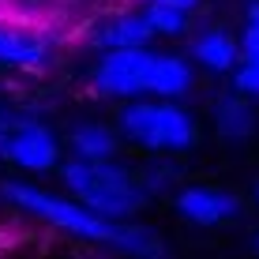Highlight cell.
I'll list each match as a JSON object with an SVG mask.
<instances>
[{"mask_svg": "<svg viewBox=\"0 0 259 259\" xmlns=\"http://www.w3.org/2000/svg\"><path fill=\"white\" fill-rule=\"evenodd\" d=\"M244 34L259 38V0H248V8H244Z\"/></svg>", "mask_w": 259, "mask_h": 259, "instance_id": "17", "label": "cell"}, {"mask_svg": "<svg viewBox=\"0 0 259 259\" xmlns=\"http://www.w3.org/2000/svg\"><path fill=\"white\" fill-rule=\"evenodd\" d=\"M117 136L139 150H150V154H184V150L195 147L199 128H195V117L181 102L139 98V102L120 105Z\"/></svg>", "mask_w": 259, "mask_h": 259, "instance_id": "3", "label": "cell"}, {"mask_svg": "<svg viewBox=\"0 0 259 259\" xmlns=\"http://www.w3.org/2000/svg\"><path fill=\"white\" fill-rule=\"evenodd\" d=\"M68 150L75 162H117L120 136L113 124L102 120H83L68 132Z\"/></svg>", "mask_w": 259, "mask_h": 259, "instance_id": "10", "label": "cell"}, {"mask_svg": "<svg viewBox=\"0 0 259 259\" xmlns=\"http://www.w3.org/2000/svg\"><path fill=\"white\" fill-rule=\"evenodd\" d=\"M0 158L23 173H53L64 162V147L49 124L0 113Z\"/></svg>", "mask_w": 259, "mask_h": 259, "instance_id": "4", "label": "cell"}, {"mask_svg": "<svg viewBox=\"0 0 259 259\" xmlns=\"http://www.w3.org/2000/svg\"><path fill=\"white\" fill-rule=\"evenodd\" d=\"M192 83H195V71H192V64L181 57V53H162V49H154L147 98H158V102H181V98L192 91Z\"/></svg>", "mask_w": 259, "mask_h": 259, "instance_id": "9", "label": "cell"}, {"mask_svg": "<svg viewBox=\"0 0 259 259\" xmlns=\"http://www.w3.org/2000/svg\"><path fill=\"white\" fill-rule=\"evenodd\" d=\"M214 128H218L222 139L244 143L255 132V109H252V102H244L240 94L218 98V105H214Z\"/></svg>", "mask_w": 259, "mask_h": 259, "instance_id": "12", "label": "cell"}, {"mask_svg": "<svg viewBox=\"0 0 259 259\" xmlns=\"http://www.w3.org/2000/svg\"><path fill=\"white\" fill-rule=\"evenodd\" d=\"M233 91L244 98V102H255L259 98V60L240 57V64L233 68Z\"/></svg>", "mask_w": 259, "mask_h": 259, "instance_id": "15", "label": "cell"}, {"mask_svg": "<svg viewBox=\"0 0 259 259\" xmlns=\"http://www.w3.org/2000/svg\"><path fill=\"white\" fill-rule=\"evenodd\" d=\"M139 181H143V188H147V195H158V192H181V173L173 169V162H150V165H143V173H139Z\"/></svg>", "mask_w": 259, "mask_h": 259, "instance_id": "14", "label": "cell"}, {"mask_svg": "<svg viewBox=\"0 0 259 259\" xmlns=\"http://www.w3.org/2000/svg\"><path fill=\"white\" fill-rule=\"evenodd\" d=\"M150 64H154V49L102 53L91 68V87L98 98L109 102H139L150 91Z\"/></svg>", "mask_w": 259, "mask_h": 259, "instance_id": "5", "label": "cell"}, {"mask_svg": "<svg viewBox=\"0 0 259 259\" xmlns=\"http://www.w3.org/2000/svg\"><path fill=\"white\" fill-rule=\"evenodd\" d=\"M181 8V12H195L199 0H139V8Z\"/></svg>", "mask_w": 259, "mask_h": 259, "instance_id": "16", "label": "cell"}, {"mask_svg": "<svg viewBox=\"0 0 259 259\" xmlns=\"http://www.w3.org/2000/svg\"><path fill=\"white\" fill-rule=\"evenodd\" d=\"M87 38H91V49H98V57H102V53H120V49H150L154 34H150L143 8H113L91 23Z\"/></svg>", "mask_w": 259, "mask_h": 259, "instance_id": "6", "label": "cell"}, {"mask_svg": "<svg viewBox=\"0 0 259 259\" xmlns=\"http://www.w3.org/2000/svg\"><path fill=\"white\" fill-rule=\"evenodd\" d=\"M192 60L195 64H203L207 71L214 75H226V71H233L240 64V46L237 38L229 30H222V26H210V30H199L192 38Z\"/></svg>", "mask_w": 259, "mask_h": 259, "instance_id": "11", "label": "cell"}, {"mask_svg": "<svg viewBox=\"0 0 259 259\" xmlns=\"http://www.w3.org/2000/svg\"><path fill=\"white\" fill-rule=\"evenodd\" d=\"M53 60V38L30 23L0 19V68L41 71Z\"/></svg>", "mask_w": 259, "mask_h": 259, "instance_id": "8", "label": "cell"}, {"mask_svg": "<svg viewBox=\"0 0 259 259\" xmlns=\"http://www.w3.org/2000/svg\"><path fill=\"white\" fill-rule=\"evenodd\" d=\"M0 195H4L12 207H19L34 218H41L46 226L60 229V233L87 240V244H105L113 252L128 255V259H162L165 244L154 229L139 226V222H109L98 218L94 210L79 207L68 195H57L49 188H38L30 181H0Z\"/></svg>", "mask_w": 259, "mask_h": 259, "instance_id": "1", "label": "cell"}, {"mask_svg": "<svg viewBox=\"0 0 259 259\" xmlns=\"http://www.w3.org/2000/svg\"><path fill=\"white\" fill-rule=\"evenodd\" d=\"M255 248H259V233H255Z\"/></svg>", "mask_w": 259, "mask_h": 259, "instance_id": "19", "label": "cell"}, {"mask_svg": "<svg viewBox=\"0 0 259 259\" xmlns=\"http://www.w3.org/2000/svg\"><path fill=\"white\" fill-rule=\"evenodd\" d=\"M57 173L68 199L94 210L98 218L132 222L150 203L139 173L120 162H75V158H68V162H60Z\"/></svg>", "mask_w": 259, "mask_h": 259, "instance_id": "2", "label": "cell"}, {"mask_svg": "<svg viewBox=\"0 0 259 259\" xmlns=\"http://www.w3.org/2000/svg\"><path fill=\"white\" fill-rule=\"evenodd\" d=\"M150 23V34L154 38H184L192 26V12H181V8H143Z\"/></svg>", "mask_w": 259, "mask_h": 259, "instance_id": "13", "label": "cell"}, {"mask_svg": "<svg viewBox=\"0 0 259 259\" xmlns=\"http://www.w3.org/2000/svg\"><path fill=\"white\" fill-rule=\"evenodd\" d=\"M173 207L188 226L199 229H214L240 218V199L218 184H181V192L173 195Z\"/></svg>", "mask_w": 259, "mask_h": 259, "instance_id": "7", "label": "cell"}, {"mask_svg": "<svg viewBox=\"0 0 259 259\" xmlns=\"http://www.w3.org/2000/svg\"><path fill=\"white\" fill-rule=\"evenodd\" d=\"M255 203H259V184H255Z\"/></svg>", "mask_w": 259, "mask_h": 259, "instance_id": "18", "label": "cell"}]
</instances>
